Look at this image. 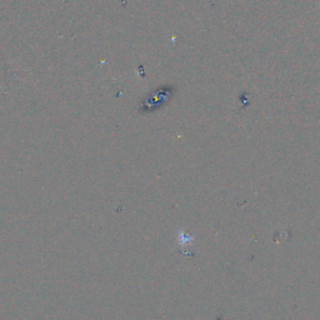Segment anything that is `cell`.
I'll list each match as a JSON object with an SVG mask.
<instances>
[{
	"label": "cell",
	"mask_w": 320,
	"mask_h": 320,
	"mask_svg": "<svg viewBox=\"0 0 320 320\" xmlns=\"http://www.w3.org/2000/svg\"><path fill=\"white\" fill-rule=\"evenodd\" d=\"M176 234H178V242H179V249H180V253L184 254V255H192L189 253V250L187 249L188 247H192L193 240H194V235H193L192 232H187V230H181L178 229L176 230Z\"/></svg>",
	"instance_id": "7a4b0ae2"
},
{
	"label": "cell",
	"mask_w": 320,
	"mask_h": 320,
	"mask_svg": "<svg viewBox=\"0 0 320 320\" xmlns=\"http://www.w3.org/2000/svg\"><path fill=\"white\" fill-rule=\"evenodd\" d=\"M168 99V95H166V92H160L157 90L153 93L149 98L144 102V108L147 109V112H153V110L158 109L160 108L164 103Z\"/></svg>",
	"instance_id": "6da1fadb"
}]
</instances>
